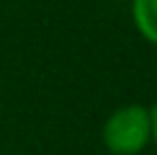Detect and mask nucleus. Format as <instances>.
<instances>
[{
	"mask_svg": "<svg viewBox=\"0 0 157 155\" xmlns=\"http://www.w3.org/2000/svg\"><path fill=\"white\" fill-rule=\"evenodd\" d=\"M149 116H152V145L157 147V103L149 106Z\"/></svg>",
	"mask_w": 157,
	"mask_h": 155,
	"instance_id": "obj_3",
	"label": "nucleus"
},
{
	"mask_svg": "<svg viewBox=\"0 0 157 155\" xmlns=\"http://www.w3.org/2000/svg\"><path fill=\"white\" fill-rule=\"evenodd\" d=\"M103 147L111 155H139L152 145V116L149 106L126 103L113 109L101 129Z\"/></svg>",
	"mask_w": 157,
	"mask_h": 155,
	"instance_id": "obj_1",
	"label": "nucleus"
},
{
	"mask_svg": "<svg viewBox=\"0 0 157 155\" xmlns=\"http://www.w3.org/2000/svg\"><path fill=\"white\" fill-rule=\"evenodd\" d=\"M132 23L147 44L157 47V0H132Z\"/></svg>",
	"mask_w": 157,
	"mask_h": 155,
	"instance_id": "obj_2",
	"label": "nucleus"
}]
</instances>
